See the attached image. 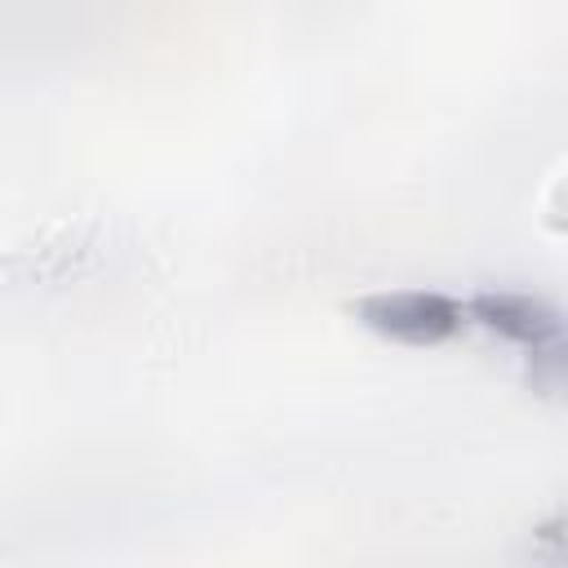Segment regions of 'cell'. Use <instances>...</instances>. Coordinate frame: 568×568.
I'll return each instance as SVG.
<instances>
[{"mask_svg": "<svg viewBox=\"0 0 568 568\" xmlns=\"http://www.w3.org/2000/svg\"><path fill=\"white\" fill-rule=\"evenodd\" d=\"M524 355V377L541 395H568V311L528 346Z\"/></svg>", "mask_w": 568, "mask_h": 568, "instance_id": "obj_2", "label": "cell"}, {"mask_svg": "<svg viewBox=\"0 0 568 568\" xmlns=\"http://www.w3.org/2000/svg\"><path fill=\"white\" fill-rule=\"evenodd\" d=\"M351 311L368 333L399 346H439L462 328H470L466 297L439 288H382V293H364Z\"/></svg>", "mask_w": 568, "mask_h": 568, "instance_id": "obj_1", "label": "cell"}, {"mask_svg": "<svg viewBox=\"0 0 568 568\" xmlns=\"http://www.w3.org/2000/svg\"><path fill=\"white\" fill-rule=\"evenodd\" d=\"M532 555L550 564H568V506H559L550 519L532 528Z\"/></svg>", "mask_w": 568, "mask_h": 568, "instance_id": "obj_3", "label": "cell"}]
</instances>
